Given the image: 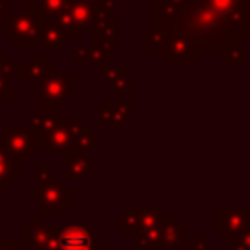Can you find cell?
Instances as JSON below:
<instances>
[{
  "label": "cell",
  "mask_w": 250,
  "mask_h": 250,
  "mask_svg": "<svg viewBox=\"0 0 250 250\" xmlns=\"http://www.w3.org/2000/svg\"><path fill=\"white\" fill-rule=\"evenodd\" d=\"M180 21L195 37L199 57H217L227 43L250 37V0H188Z\"/></svg>",
  "instance_id": "1"
},
{
  "label": "cell",
  "mask_w": 250,
  "mask_h": 250,
  "mask_svg": "<svg viewBox=\"0 0 250 250\" xmlns=\"http://www.w3.org/2000/svg\"><path fill=\"white\" fill-rule=\"evenodd\" d=\"M156 39L152 43V55L162 64H197L199 51L195 37L182 25L180 20H152Z\"/></svg>",
  "instance_id": "2"
},
{
  "label": "cell",
  "mask_w": 250,
  "mask_h": 250,
  "mask_svg": "<svg viewBox=\"0 0 250 250\" xmlns=\"http://www.w3.org/2000/svg\"><path fill=\"white\" fill-rule=\"evenodd\" d=\"M72 80L74 76L70 72L66 74H55L49 72L45 76H41V84H39V94H41V107L47 109H61L68 100L74 98L72 94Z\"/></svg>",
  "instance_id": "3"
},
{
  "label": "cell",
  "mask_w": 250,
  "mask_h": 250,
  "mask_svg": "<svg viewBox=\"0 0 250 250\" xmlns=\"http://www.w3.org/2000/svg\"><path fill=\"white\" fill-rule=\"evenodd\" d=\"M29 195L39 199L41 217H47V215H57L59 217L74 201V191L64 188L62 184H57V182L43 184V186H39V189L29 191Z\"/></svg>",
  "instance_id": "4"
},
{
  "label": "cell",
  "mask_w": 250,
  "mask_h": 250,
  "mask_svg": "<svg viewBox=\"0 0 250 250\" xmlns=\"http://www.w3.org/2000/svg\"><path fill=\"white\" fill-rule=\"evenodd\" d=\"M2 148L14 158L16 162H27L33 152H37L39 146V137L33 129H14V127H4L2 139H0Z\"/></svg>",
  "instance_id": "5"
},
{
  "label": "cell",
  "mask_w": 250,
  "mask_h": 250,
  "mask_svg": "<svg viewBox=\"0 0 250 250\" xmlns=\"http://www.w3.org/2000/svg\"><path fill=\"white\" fill-rule=\"evenodd\" d=\"M164 211L162 207H137V205H129L125 209L123 215L117 217V230L121 234L125 232H137L148 227H154L160 223Z\"/></svg>",
  "instance_id": "6"
},
{
  "label": "cell",
  "mask_w": 250,
  "mask_h": 250,
  "mask_svg": "<svg viewBox=\"0 0 250 250\" xmlns=\"http://www.w3.org/2000/svg\"><path fill=\"white\" fill-rule=\"evenodd\" d=\"M248 223L246 207H230V205H219L215 209V232L223 234V240L227 244H232L238 232Z\"/></svg>",
  "instance_id": "7"
},
{
  "label": "cell",
  "mask_w": 250,
  "mask_h": 250,
  "mask_svg": "<svg viewBox=\"0 0 250 250\" xmlns=\"http://www.w3.org/2000/svg\"><path fill=\"white\" fill-rule=\"evenodd\" d=\"M82 125L80 117H66V119H57L55 127L39 139V143L45 145L47 152H66L72 148V139H74V131Z\"/></svg>",
  "instance_id": "8"
},
{
  "label": "cell",
  "mask_w": 250,
  "mask_h": 250,
  "mask_svg": "<svg viewBox=\"0 0 250 250\" xmlns=\"http://www.w3.org/2000/svg\"><path fill=\"white\" fill-rule=\"evenodd\" d=\"M100 234L86 225L59 227V250H98Z\"/></svg>",
  "instance_id": "9"
},
{
  "label": "cell",
  "mask_w": 250,
  "mask_h": 250,
  "mask_svg": "<svg viewBox=\"0 0 250 250\" xmlns=\"http://www.w3.org/2000/svg\"><path fill=\"white\" fill-rule=\"evenodd\" d=\"M137 115V102L127 98L102 100L100 102V121L107 127H125L129 119Z\"/></svg>",
  "instance_id": "10"
},
{
  "label": "cell",
  "mask_w": 250,
  "mask_h": 250,
  "mask_svg": "<svg viewBox=\"0 0 250 250\" xmlns=\"http://www.w3.org/2000/svg\"><path fill=\"white\" fill-rule=\"evenodd\" d=\"M57 234H59V227L49 225L41 215L29 217V223L21 227V240L29 246V250H41L45 244L57 238Z\"/></svg>",
  "instance_id": "11"
},
{
  "label": "cell",
  "mask_w": 250,
  "mask_h": 250,
  "mask_svg": "<svg viewBox=\"0 0 250 250\" xmlns=\"http://www.w3.org/2000/svg\"><path fill=\"white\" fill-rule=\"evenodd\" d=\"M119 25L115 20H109V16L100 18L92 27V45L104 49L109 57H115L119 53Z\"/></svg>",
  "instance_id": "12"
},
{
  "label": "cell",
  "mask_w": 250,
  "mask_h": 250,
  "mask_svg": "<svg viewBox=\"0 0 250 250\" xmlns=\"http://www.w3.org/2000/svg\"><path fill=\"white\" fill-rule=\"evenodd\" d=\"M64 154V164H66V172L64 178L72 180V182H88L92 178V160L86 152L82 150H66Z\"/></svg>",
  "instance_id": "13"
},
{
  "label": "cell",
  "mask_w": 250,
  "mask_h": 250,
  "mask_svg": "<svg viewBox=\"0 0 250 250\" xmlns=\"http://www.w3.org/2000/svg\"><path fill=\"white\" fill-rule=\"evenodd\" d=\"M72 148H74V150H82V152H86V154H100L102 143H100V137L94 135L92 129L82 123V125L74 131Z\"/></svg>",
  "instance_id": "14"
},
{
  "label": "cell",
  "mask_w": 250,
  "mask_h": 250,
  "mask_svg": "<svg viewBox=\"0 0 250 250\" xmlns=\"http://www.w3.org/2000/svg\"><path fill=\"white\" fill-rule=\"evenodd\" d=\"M152 20H180L188 0H152Z\"/></svg>",
  "instance_id": "15"
},
{
  "label": "cell",
  "mask_w": 250,
  "mask_h": 250,
  "mask_svg": "<svg viewBox=\"0 0 250 250\" xmlns=\"http://www.w3.org/2000/svg\"><path fill=\"white\" fill-rule=\"evenodd\" d=\"M18 164L20 162H16L14 158H10V154L2 148V145H0V186L2 188H10V184H12V180H18L20 178V174H18Z\"/></svg>",
  "instance_id": "16"
},
{
  "label": "cell",
  "mask_w": 250,
  "mask_h": 250,
  "mask_svg": "<svg viewBox=\"0 0 250 250\" xmlns=\"http://www.w3.org/2000/svg\"><path fill=\"white\" fill-rule=\"evenodd\" d=\"M109 86L115 90L117 98H127V94H131L135 88H137V76L129 70H121L111 82Z\"/></svg>",
  "instance_id": "17"
},
{
  "label": "cell",
  "mask_w": 250,
  "mask_h": 250,
  "mask_svg": "<svg viewBox=\"0 0 250 250\" xmlns=\"http://www.w3.org/2000/svg\"><path fill=\"white\" fill-rule=\"evenodd\" d=\"M39 37L43 39L41 43L49 49V53H53L62 41H64V33H62V29H61V25L59 23H55V21H49V25H45V29L39 33Z\"/></svg>",
  "instance_id": "18"
},
{
  "label": "cell",
  "mask_w": 250,
  "mask_h": 250,
  "mask_svg": "<svg viewBox=\"0 0 250 250\" xmlns=\"http://www.w3.org/2000/svg\"><path fill=\"white\" fill-rule=\"evenodd\" d=\"M223 62L225 64H242V41H230L227 43L223 51Z\"/></svg>",
  "instance_id": "19"
},
{
  "label": "cell",
  "mask_w": 250,
  "mask_h": 250,
  "mask_svg": "<svg viewBox=\"0 0 250 250\" xmlns=\"http://www.w3.org/2000/svg\"><path fill=\"white\" fill-rule=\"evenodd\" d=\"M72 61H74V64H94L92 47H76Z\"/></svg>",
  "instance_id": "20"
},
{
  "label": "cell",
  "mask_w": 250,
  "mask_h": 250,
  "mask_svg": "<svg viewBox=\"0 0 250 250\" xmlns=\"http://www.w3.org/2000/svg\"><path fill=\"white\" fill-rule=\"evenodd\" d=\"M37 180H39V186L43 184H49V182H55V172L47 168L45 162L39 164V174H37Z\"/></svg>",
  "instance_id": "21"
},
{
  "label": "cell",
  "mask_w": 250,
  "mask_h": 250,
  "mask_svg": "<svg viewBox=\"0 0 250 250\" xmlns=\"http://www.w3.org/2000/svg\"><path fill=\"white\" fill-rule=\"evenodd\" d=\"M188 250H207V234L199 232L195 240L188 242Z\"/></svg>",
  "instance_id": "22"
},
{
  "label": "cell",
  "mask_w": 250,
  "mask_h": 250,
  "mask_svg": "<svg viewBox=\"0 0 250 250\" xmlns=\"http://www.w3.org/2000/svg\"><path fill=\"white\" fill-rule=\"evenodd\" d=\"M154 39H156V31H154V27H148V29L143 31V45H145V47H152Z\"/></svg>",
  "instance_id": "23"
},
{
  "label": "cell",
  "mask_w": 250,
  "mask_h": 250,
  "mask_svg": "<svg viewBox=\"0 0 250 250\" xmlns=\"http://www.w3.org/2000/svg\"><path fill=\"white\" fill-rule=\"evenodd\" d=\"M234 240H240V242H244L246 246H250V221L244 225V229L238 232V236H236Z\"/></svg>",
  "instance_id": "24"
},
{
  "label": "cell",
  "mask_w": 250,
  "mask_h": 250,
  "mask_svg": "<svg viewBox=\"0 0 250 250\" xmlns=\"http://www.w3.org/2000/svg\"><path fill=\"white\" fill-rule=\"evenodd\" d=\"M232 250H250V246H246V244L240 242V240H234V242H232Z\"/></svg>",
  "instance_id": "25"
},
{
  "label": "cell",
  "mask_w": 250,
  "mask_h": 250,
  "mask_svg": "<svg viewBox=\"0 0 250 250\" xmlns=\"http://www.w3.org/2000/svg\"><path fill=\"white\" fill-rule=\"evenodd\" d=\"M0 250H20V246H18V244L8 242V244H0Z\"/></svg>",
  "instance_id": "26"
},
{
  "label": "cell",
  "mask_w": 250,
  "mask_h": 250,
  "mask_svg": "<svg viewBox=\"0 0 250 250\" xmlns=\"http://www.w3.org/2000/svg\"><path fill=\"white\" fill-rule=\"evenodd\" d=\"M131 4H146V2H152V0H127Z\"/></svg>",
  "instance_id": "27"
},
{
  "label": "cell",
  "mask_w": 250,
  "mask_h": 250,
  "mask_svg": "<svg viewBox=\"0 0 250 250\" xmlns=\"http://www.w3.org/2000/svg\"><path fill=\"white\" fill-rule=\"evenodd\" d=\"M246 213H248V221H250V203L246 205Z\"/></svg>",
  "instance_id": "28"
},
{
  "label": "cell",
  "mask_w": 250,
  "mask_h": 250,
  "mask_svg": "<svg viewBox=\"0 0 250 250\" xmlns=\"http://www.w3.org/2000/svg\"><path fill=\"white\" fill-rule=\"evenodd\" d=\"M86 2H90V4H96V2H98V0H86Z\"/></svg>",
  "instance_id": "29"
},
{
  "label": "cell",
  "mask_w": 250,
  "mask_h": 250,
  "mask_svg": "<svg viewBox=\"0 0 250 250\" xmlns=\"http://www.w3.org/2000/svg\"><path fill=\"white\" fill-rule=\"evenodd\" d=\"M0 213H2V211H0Z\"/></svg>",
  "instance_id": "30"
}]
</instances>
